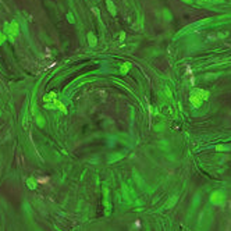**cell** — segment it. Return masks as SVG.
Segmentation results:
<instances>
[{"label": "cell", "mask_w": 231, "mask_h": 231, "mask_svg": "<svg viewBox=\"0 0 231 231\" xmlns=\"http://www.w3.org/2000/svg\"><path fill=\"white\" fill-rule=\"evenodd\" d=\"M47 181H49V177H39V178H38V183H39V184H43V183H47Z\"/></svg>", "instance_id": "cell-1"}]
</instances>
